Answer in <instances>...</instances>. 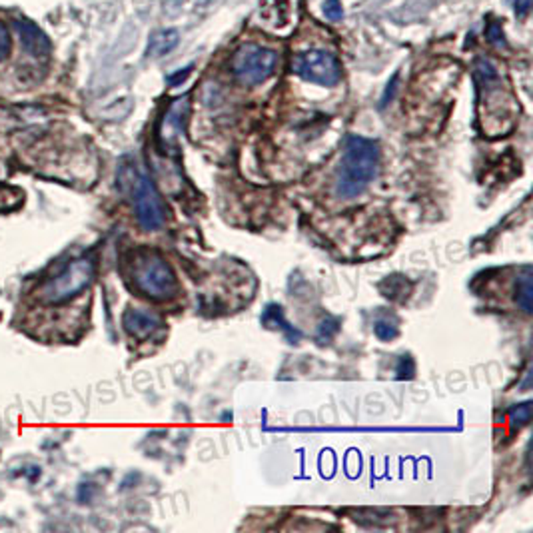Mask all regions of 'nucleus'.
Wrapping results in <instances>:
<instances>
[{"label": "nucleus", "instance_id": "f257e3e1", "mask_svg": "<svg viewBox=\"0 0 533 533\" xmlns=\"http://www.w3.org/2000/svg\"><path fill=\"white\" fill-rule=\"evenodd\" d=\"M379 166V148L374 140L348 137L336 174V192L340 198H355L374 180Z\"/></svg>", "mask_w": 533, "mask_h": 533}, {"label": "nucleus", "instance_id": "f03ea898", "mask_svg": "<svg viewBox=\"0 0 533 533\" xmlns=\"http://www.w3.org/2000/svg\"><path fill=\"white\" fill-rule=\"evenodd\" d=\"M121 184L124 192L129 194L142 230L154 232L162 228L166 222V206L154 182L134 162H124L121 166Z\"/></svg>", "mask_w": 533, "mask_h": 533}, {"label": "nucleus", "instance_id": "7ed1b4c3", "mask_svg": "<svg viewBox=\"0 0 533 533\" xmlns=\"http://www.w3.org/2000/svg\"><path fill=\"white\" fill-rule=\"evenodd\" d=\"M132 280L152 300H171L178 292V280L171 264L156 252H140L132 264Z\"/></svg>", "mask_w": 533, "mask_h": 533}, {"label": "nucleus", "instance_id": "20e7f679", "mask_svg": "<svg viewBox=\"0 0 533 533\" xmlns=\"http://www.w3.org/2000/svg\"><path fill=\"white\" fill-rule=\"evenodd\" d=\"M95 272L96 266L90 258L74 260L61 274L54 276L53 280L40 287L38 298L45 304H50V306H58V304L69 302L82 290H87L90 282L95 280Z\"/></svg>", "mask_w": 533, "mask_h": 533}, {"label": "nucleus", "instance_id": "39448f33", "mask_svg": "<svg viewBox=\"0 0 533 533\" xmlns=\"http://www.w3.org/2000/svg\"><path fill=\"white\" fill-rule=\"evenodd\" d=\"M276 66L278 54L274 50L258 45H244L232 56L234 76L248 87L266 82L274 74Z\"/></svg>", "mask_w": 533, "mask_h": 533}, {"label": "nucleus", "instance_id": "423d86ee", "mask_svg": "<svg viewBox=\"0 0 533 533\" xmlns=\"http://www.w3.org/2000/svg\"><path fill=\"white\" fill-rule=\"evenodd\" d=\"M292 71L304 80L320 87H336L342 79V69L337 58L328 50H306L294 58Z\"/></svg>", "mask_w": 533, "mask_h": 533}, {"label": "nucleus", "instance_id": "0eeeda50", "mask_svg": "<svg viewBox=\"0 0 533 533\" xmlns=\"http://www.w3.org/2000/svg\"><path fill=\"white\" fill-rule=\"evenodd\" d=\"M188 112H190V96L188 95L176 98L174 103L168 106V110L162 116V122H160V129H158V140L162 142L164 148L176 146V140L182 137L186 121H188Z\"/></svg>", "mask_w": 533, "mask_h": 533}, {"label": "nucleus", "instance_id": "6e6552de", "mask_svg": "<svg viewBox=\"0 0 533 533\" xmlns=\"http://www.w3.org/2000/svg\"><path fill=\"white\" fill-rule=\"evenodd\" d=\"M16 32H19V38L22 42V48L27 50L32 56H46L50 53V38L38 29V24H35L29 19H16L14 21Z\"/></svg>", "mask_w": 533, "mask_h": 533}, {"label": "nucleus", "instance_id": "1a4fd4ad", "mask_svg": "<svg viewBox=\"0 0 533 533\" xmlns=\"http://www.w3.org/2000/svg\"><path fill=\"white\" fill-rule=\"evenodd\" d=\"M122 324L126 332H129L132 337H137V340H146V337H150L160 326H162V321H160L156 314H152V312L130 308L124 312Z\"/></svg>", "mask_w": 533, "mask_h": 533}, {"label": "nucleus", "instance_id": "9d476101", "mask_svg": "<svg viewBox=\"0 0 533 533\" xmlns=\"http://www.w3.org/2000/svg\"><path fill=\"white\" fill-rule=\"evenodd\" d=\"M178 40H180V35H178L176 29H164V30L152 32L148 38L146 56L160 58L168 53H172L178 45Z\"/></svg>", "mask_w": 533, "mask_h": 533}, {"label": "nucleus", "instance_id": "9b49d317", "mask_svg": "<svg viewBox=\"0 0 533 533\" xmlns=\"http://www.w3.org/2000/svg\"><path fill=\"white\" fill-rule=\"evenodd\" d=\"M515 300H518V306L529 314L531 312V270L526 268L523 274L518 278V287H515Z\"/></svg>", "mask_w": 533, "mask_h": 533}, {"label": "nucleus", "instance_id": "f8f14e48", "mask_svg": "<svg viewBox=\"0 0 533 533\" xmlns=\"http://www.w3.org/2000/svg\"><path fill=\"white\" fill-rule=\"evenodd\" d=\"M510 420L513 421V426H518V428L528 426L531 420V404L523 402V404L513 405V408L510 410Z\"/></svg>", "mask_w": 533, "mask_h": 533}, {"label": "nucleus", "instance_id": "ddd939ff", "mask_svg": "<svg viewBox=\"0 0 533 533\" xmlns=\"http://www.w3.org/2000/svg\"><path fill=\"white\" fill-rule=\"evenodd\" d=\"M374 334L379 337V340H384V342L394 340V337L397 336L396 321H390L387 318L378 320L376 324H374Z\"/></svg>", "mask_w": 533, "mask_h": 533}, {"label": "nucleus", "instance_id": "4468645a", "mask_svg": "<svg viewBox=\"0 0 533 533\" xmlns=\"http://www.w3.org/2000/svg\"><path fill=\"white\" fill-rule=\"evenodd\" d=\"M324 14L328 21L340 22L344 19V6L340 0H326L324 3Z\"/></svg>", "mask_w": 533, "mask_h": 533}, {"label": "nucleus", "instance_id": "2eb2a0df", "mask_svg": "<svg viewBox=\"0 0 533 533\" xmlns=\"http://www.w3.org/2000/svg\"><path fill=\"white\" fill-rule=\"evenodd\" d=\"M486 38H487L489 42H492V45H497V46L505 45V40H504V30H502V27H499L497 22H489V24H487Z\"/></svg>", "mask_w": 533, "mask_h": 533}, {"label": "nucleus", "instance_id": "dca6fc26", "mask_svg": "<svg viewBox=\"0 0 533 533\" xmlns=\"http://www.w3.org/2000/svg\"><path fill=\"white\" fill-rule=\"evenodd\" d=\"M11 53V35H8V29L4 22H0V62Z\"/></svg>", "mask_w": 533, "mask_h": 533}, {"label": "nucleus", "instance_id": "f3484780", "mask_svg": "<svg viewBox=\"0 0 533 533\" xmlns=\"http://www.w3.org/2000/svg\"><path fill=\"white\" fill-rule=\"evenodd\" d=\"M190 72H192V66H186L184 71H178L176 74H172L171 79H168V84H171V87H178V84H182L186 79H188Z\"/></svg>", "mask_w": 533, "mask_h": 533}, {"label": "nucleus", "instance_id": "a211bd4d", "mask_svg": "<svg viewBox=\"0 0 533 533\" xmlns=\"http://www.w3.org/2000/svg\"><path fill=\"white\" fill-rule=\"evenodd\" d=\"M531 8V0H515V14L528 16Z\"/></svg>", "mask_w": 533, "mask_h": 533}, {"label": "nucleus", "instance_id": "6ab92c4d", "mask_svg": "<svg viewBox=\"0 0 533 533\" xmlns=\"http://www.w3.org/2000/svg\"><path fill=\"white\" fill-rule=\"evenodd\" d=\"M396 84H397V76H394L392 79V84H387V90H386V98H384V103L382 104H386L387 100L392 98V95H394V88H396Z\"/></svg>", "mask_w": 533, "mask_h": 533}]
</instances>
